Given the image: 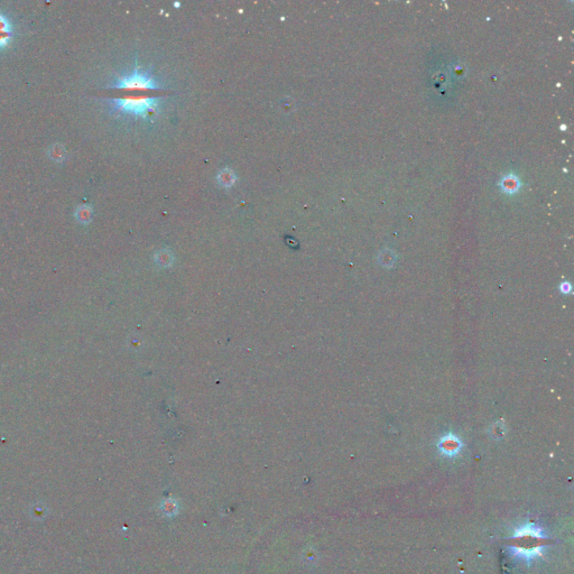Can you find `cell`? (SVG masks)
I'll return each instance as SVG.
<instances>
[{"label": "cell", "mask_w": 574, "mask_h": 574, "mask_svg": "<svg viewBox=\"0 0 574 574\" xmlns=\"http://www.w3.org/2000/svg\"><path fill=\"white\" fill-rule=\"evenodd\" d=\"M546 540L544 530L536 524L529 523L515 530L509 548L515 556L530 563L536 557H543Z\"/></svg>", "instance_id": "obj_1"}, {"label": "cell", "mask_w": 574, "mask_h": 574, "mask_svg": "<svg viewBox=\"0 0 574 574\" xmlns=\"http://www.w3.org/2000/svg\"><path fill=\"white\" fill-rule=\"evenodd\" d=\"M161 97H120L111 99L114 108L123 114L146 117L161 103Z\"/></svg>", "instance_id": "obj_2"}, {"label": "cell", "mask_w": 574, "mask_h": 574, "mask_svg": "<svg viewBox=\"0 0 574 574\" xmlns=\"http://www.w3.org/2000/svg\"><path fill=\"white\" fill-rule=\"evenodd\" d=\"M110 89L118 90H133V89H148V90H162V87L153 77L148 73L141 72L136 65L135 70L131 75L118 78L115 81V85L110 87Z\"/></svg>", "instance_id": "obj_3"}, {"label": "cell", "mask_w": 574, "mask_h": 574, "mask_svg": "<svg viewBox=\"0 0 574 574\" xmlns=\"http://www.w3.org/2000/svg\"><path fill=\"white\" fill-rule=\"evenodd\" d=\"M463 447V443L459 437L455 434H445L440 439L438 443V449L441 454L447 458H453L458 455Z\"/></svg>", "instance_id": "obj_4"}, {"label": "cell", "mask_w": 574, "mask_h": 574, "mask_svg": "<svg viewBox=\"0 0 574 574\" xmlns=\"http://www.w3.org/2000/svg\"><path fill=\"white\" fill-rule=\"evenodd\" d=\"M12 36V28L10 22L0 12V49L5 48L10 43Z\"/></svg>", "instance_id": "obj_5"}, {"label": "cell", "mask_w": 574, "mask_h": 574, "mask_svg": "<svg viewBox=\"0 0 574 574\" xmlns=\"http://www.w3.org/2000/svg\"><path fill=\"white\" fill-rule=\"evenodd\" d=\"M500 186L502 188V191L506 192V193L514 194V193H517V192L519 191V187H521V182H519V178L516 177V175L508 174L501 179Z\"/></svg>", "instance_id": "obj_6"}, {"label": "cell", "mask_w": 574, "mask_h": 574, "mask_svg": "<svg viewBox=\"0 0 574 574\" xmlns=\"http://www.w3.org/2000/svg\"><path fill=\"white\" fill-rule=\"evenodd\" d=\"M218 181L223 187H231L237 181L236 175L231 170H222L218 175Z\"/></svg>", "instance_id": "obj_7"}, {"label": "cell", "mask_w": 574, "mask_h": 574, "mask_svg": "<svg viewBox=\"0 0 574 574\" xmlns=\"http://www.w3.org/2000/svg\"><path fill=\"white\" fill-rule=\"evenodd\" d=\"M161 509L166 516H174V515H177L178 512V504L177 500L171 499L170 498V499H166L162 502Z\"/></svg>", "instance_id": "obj_8"}, {"label": "cell", "mask_w": 574, "mask_h": 574, "mask_svg": "<svg viewBox=\"0 0 574 574\" xmlns=\"http://www.w3.org/2000/svg\"><path fill=\"white\" fill-rule=\"evenodd\" d=\"M156 263L161 267H169L173 263V255L169 250H162L156 255Z\"/></svg>", "instance_id": "obj_9"}, {"label": "cell", "mask_w": 574, "mask_h": 574, "mask_svg": "<svg viewBox=\"0 0 574 574\" xmlns=\"http://www.w3.org/2000/svg\"><path fill=\"white\" fill-rule=\"evenodd\" d=\"M560 290L562 293H570L571 292V285H570V283H568V282H564V283L561 284Z\"/></svg>", "instance_id": "obj_10"}]
</instances>
